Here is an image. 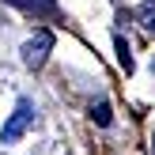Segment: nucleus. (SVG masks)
<instances>
[{"instance_id": "1", "label": "nucleus", "mask_w": 155, "mask_h": 155, "mask_svg": "<svg viewBox=\"0 0 155 155\" xmlns=\"http://www.w3.org/2000/svg\"><path fill=\"white\" fill-rule=\"evenodd\" d=\"M30 121H34V102H30V98H19L15 114L4 121V129H0V140H4V144H15V140L30 129Z\"/></svg>"}, {"instance_id": "2", "label": "nucleus", "mask_w": 155, "mask_h": 155, "mask_svg": "<svg viewBox=\"0 0 155 155\" xmlns=\"http://www.w3.org/2000/svg\"><path fill=\"white\" fill-rule=\"evenodd\" d=\"M49 49H53V34L49 30H38V34L23 45V64L27 68H42L45 57H49Z\"/></svg>"}, {"instance_id": "3", "label": "nucleus", "mask_w": 155, "mask_h": 155, "mask_svg": "<svg viewBox=\"0 0 155 155\" xmlns=\"http://www.w3.org/2000/svg\"><path fill=\"white\" fill-rule=\"evenodd\" d=\"M140 23H144V30L155 34V0H144L140 4Z\"/></svg>"}, {"instance_id": "4", "label": "nucleus", "mask_w": 155, "mask_h": 155, "mask_svg": "<svg viewBox=\"0 0 155 155\" xmlns=\"http://www.w3.org/2000/svg\"><path fill=\"white\" fill-rule=\"evenodd\" d=\"M114 45H117V64L125 68V72H133V53H129V42H125V38H117Z\"/></svg>"}, {"instance_id": "5", "label": "nucleus", "mask_w": 155, "mask_h": 155, "mask_svg": "<svg viewBox=\"0 0 155 155\" xmlns=\"http://www.w3.org/2000/svg\"><path fill=\"white\" fill-rule=\"evenodd\" d=\"M91 117H95L98 125H110V106H106V102H98L95 110H91Z\"/></svg>"}, {"instance_id": "6", "label": "nucleus", "mask_w": 155, "mask_h": 155, "mask_svg": "<svg viewBox=\"0 0 155 155\" xmlns=\"http://www.w3.org/2000/svg\"><path fill=\"white\" fill-rule=\"evenodd\" d=\"M8 4H15V8H34V0H8Z\"/></svg>"}, {"instance_id": "7", "label": "nucleus", "mask_w": 155, "mask_h": 155, "mask_svg": "<svg viewBox=\"0 0 155 155\" xmlns=\"http://www.w3.org/2000/svg\"><path fill=\"white\" fill-rule=\"evenodd\" d=\"M151 155H155V136H151Z\"/></svg>"}]
</instances>
